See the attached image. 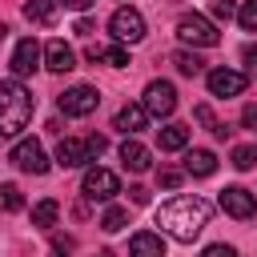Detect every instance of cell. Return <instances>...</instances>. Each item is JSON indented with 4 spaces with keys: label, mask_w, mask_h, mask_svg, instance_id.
<instances>
[{
    "label": "cell",
    "mask_w": 257,
    "mask_h": 257,
    "mask_svg": "<svg viewBox=\"0 0 257 257\" xmlns=\"http://www.w3.org/2000/svg\"><path fill=\"white\" fill-rule=\"evenodd\" d=\"M157 225H161V233H169L173 241L189 245V241H197L201 229L209 225V201H201V197H173V201H165V205L157 209Z\"/></svg>",
    "instance_id": "1"
},
{
    "label": "cell",
    "mask_w": 257,
    "mask_h": 257,
    "mask_svg": "<svg viewBox=\"0 0 257 257\" xmlns=\"http://www.w3.org/2000/svg\"><path fill=\"white\" fill-rule=\"evenodd\" d=\"M32 120V96L20 80H0V137H16Z\"/></svg>",
    "instance_id": "2"
},
{
    "label": "cell",
    "mask_w": 257,
    "mask_h": 257,
    "mask_svg": "<svg viewBox=\"0 0 257 257\" xmlns=\"http://www.w3.org/2000/svg\"><path fill=\"white\" fill-rule=\"evenodd\" d=\"M177 36L185 40V44H193V48H213L217 40H221V32L213 28V20H205V16H181L177 20Z\"/></svg>",
    "instance_id": "3"
},
{
    "label": "cell",
    "mask_w": 257,
    "mask_h": 257,
    "mask_svg": "<svg viewBox=\"0 0 257 257\" xmlns=\"http://www.w3.org/2000/svg\"><path fill=\"white\" fill-rule=\"evenodd\" d=\"M108 32H112L120 44H137V40H145V16H141L137 8H116V12L108 16Z\"/></svg>",
    "instance_id": "4"
},
{
    "label": "cell",
    "mask_w": 257,
    "mask_h": 257,
    "mask_svg": "<svg viewBox=\"0 0 257 257\" xmlns=\"http://www.w3.org/2000/svg\"><path fill=\"white\" fill-rule=\"evenodd\" d=\"M141 104H145L149 116H173V108H177V88H173L169 80H149Z\"/></svg>",
    "instance_id": "5"
},
{
    "label": "cell",
    "mask_w": 257,
    "mask_h": 257,
    "mask_svg": "<svg viewBox=\"0 0 257 257\" xmlns=\"http://www.w3.org/2000/svg\"><path fill=\"white\" fill-rule=\"evenodd\" d=\"M16 169H24V173H32V177H40V173H48V157H44V149H40V141H32V137H24V141H16L12 145V157H8Z\"/></svg>",
    "instance_id": "6"
},
{
    "label": "cell",
    "mask_w": 257,
    "mask_h": 257,
    "mask_svg": "<svg viewBox=\"0 0 257 257\" xmlns=\"http://www.w3.org/2000/svg\"><path fill=\"white\" fill-rule=\"evenodd\" d=\"M80 193H84L88 201H112V197L120 193V177L96 165V169H88V173H84V185H80Z\"/></svg>",
    "instance_id": "7"
},
{
    "label": "cell",
    "mask_w": 257,
    "mask_h": 257,
    "mask_svg": "<svg viewBox=\"0 0 257 257\" xmlns=\"http://www.w3.org/2000/svg\"><path fill=\"white\" fill-rule=\"evenodd\" d=\"M96 104H100V96H96L92 84H72L68 92H60V112L64 116H88Z\"/></svg>",
    "instance_id": "8"
},
{
    "label": "cell",
    "mask_w": 257,
    "mask_h": 257,
    "mask_svg": "<svg viewBox=\"0 0 257 257\" xmlns=\"http://www.w3.org/2000/svg\"><path fill=\"white\" fill-rule=\"evenodd\" d=\"M40 56H44V48H40L32 36H24V40L12 48V60H8L12 76H16V80H20V76H32V72L40 68Z\"/></svg>",
    "instance_id": "9"
},
{
    "label": "cell",
    "mask_w": 257,
    "mask_h": 257,
    "mask_svg": "<svg viewBox=\"0 0 257 257\" xmlns=\"http://www.w3.org/2000/svg\"><path fill=\"white\" fill-rule=\"evenodd\" d=\"M221 209L229 213V217H237V221H249L253 213H257V197L249 193V189H241V185H229V189H221Z\"/></svg>",
    "instance_id": "10"
},
{
    "label": "cell",
    "mask_w": 257,
    "mask_h": 257,
    "mask_svg": "<svg viewBox=\"0 0 257 257\" xmlns=\"http://www.w3.org/2000/svg\"><path fill=\"white\" fill-rule=\"evenodd\" d=\"M205 80H209V92L213 96H241L245 84H249L245 72H233V68H213Z\"/></svg>",
    "instance_id": "11"
},
{
    "label": "cell",
    "mask_w": 257,
    "mask_h": 257,
    "mask_svg": "<svg viewBox=\"0 0 257 257\" xmlns=\"http://www.w3.org/2000/svg\"><path fill=\"white\" fill-rule=\"evenodd\" d=\"M44 68L48 72H72L76 68V52L64 40H48L44 44Z\"/></svg>",
    "instance_id": "12"
},
{
    "label": "cell",
    "mask_w": 257,
    "mask_h": 257,
    "mask_svg": "<svg viewBox=\"0 0 257 257\" xmlns=\"http://www.w3.org/2000/svg\"><path fill=\"white\" fill-rule=\"evenodd\" d=\"M56 165H60V169H80V165H88V149H84V141L64 137V141L56 145Z\"/></svg>",
    "instance_id": "13"
},
{
    "label": "cell",
    "mask_w": 257,
    "mask_h": 257,
    "mask_svg": "<svg viewBox=\"0 0 257 257\" xmlns=\"http://www.w3.org/2000/svg\"><path fill=\"white\" fill-rule=\"evenodd\" d=\"M185 173L189 177H213L217 173V157L209 149H189L185 153Z\"/></svg>",
    "instance_id": "14"
},
{
    "label": "cell",
    "mask_w": 257,
    "mask_h": 257,
    "mask_svg": "<svg viewBox=\"0 0 257 257\" xmlns=\"http://www.w3.org/2000/svg\"><path fill=\"white\" fill-rule=\"evenodd\" d=\"M112 124H116L120 133H128V137H133V133H141V128L149 124V112H145V104H124V108L116 112V120H112Z\"/></svg>",
    "instance_id": "15"
},
{
    "label": "cell",
    "mask_w": 257,
    "mask_h": 257,
    "mask_svg": "<svg viewBox=\"0 0 257 257\" xmlns=\"http://www.w3.org/2000/svg\"><path fill=\"white\" fill-rule=\"evenodd\" d=\"M128 257H165L161 233H137V237L128 241Z\"/></svg>",
    "instance_id": "16"
},
{
    "label": "cell",
    "mask_w": 257,
    "mask_h": 257,
    "mask_svg": "<svg viewBox=\"0 0 257 257\" xmlns=\"http://www.w3.org/2000/svg\"><path fill=\"white\" fill-rule=\"evenodd\" d=\"M92 64L96 60H104V64H112V68H124L128 64V52L120 48V44H88V52H84Z\"/></svg>",
    "instance_id": "17"
},
{
    "label": "cell",
    "mask_w": 257,
    "mask_h": 257,
    "mask_svg": "<svg viewBox=\"0 0 257 257\" xmlns=\"http://www.w3.org/2000/svg\"><path fill=\"white\" fill-rule=\"evenodd\" d=\"M24 16H28L32 24H52V20L60 16V0H28V4H24Z\"/></svg>",
    "instance_id": "18"
},
{
    "label": "cell",
    "mask_w": 257,
    "mask_h": 257,
    "mask_svg": "<svg viewBox=\"0 0 257 257\" xmlns=\"http://www.w3.org/2000/svg\"><path fill=\"white\" fill-rule=\"evenodd\" d=\"M120 161H124V169L145 173V169H149V149H145L141 141H124V145H120Z\"/></svg>",
    "instance_id": "19"
},
{
    "label": "cell",
    "mask_w": 257,
    "mask_h": 257,
    "mask_svg": "<svg viewBox=\"0 0 257 257\" xmlns=\"http://www.w3.org/2000/svg\"><path fill=\"white\" fill-rule=\"evenodd\" d=\"M157 141H161L165 153H177V149L189 145V128H185V124H165V128L157 133Z\"/></svg>",
    "instance_id": "20"
},
{
    "label": "cell",
    "mask_w": 257,
    "mask_h": 257,
    "mask_svg": "<svg viewBox=\"0 0 257 257\" xmlns=\"http://www.w3.org/2000/svg\"><path fill=\"white\" fill-rule=\"evenodd\" d=\"M56 217H60V205H56L52 197H44V201L32 205V225H36V229H52Z\"/></svg>",
    "instance_id": "21"
},
{
    "label": "cell",
    "mask_w": 257,
    "mask_h": 257,
    "mask_svg": "<svg viewBox=\"0 0 257 257\" xmlns=\"http://www.w3.org/2000/svg\"><path fill=\"white\" fill-rule=\"evenodd\" d=\"M173 64H177V72H181V76H201V72H205V60H201L197 52H185V48H181V52H173Z\"/></svg>",
    "instance_id": "22"
},
{
    "label": "cell",
    "mask_w": 257,
    "mask_h": 257,
    "mask_svg": "<svg viewBox=\"0 0 257 257\" xmlns=\"http://www.w3.org/2000/svg\"><path fill=\"white\" fill-rule=\"evenodd\" d=\"M193 116H197V120H201V124H205V128H209L213 137H221V141L229 137V124H225V120H217L209 104H197V108H193Z\"/></svg>",
    "instance_id": "23"
},
{
    "label": "cell",
    "mask_w": 257,
    "mask_h": 257,
    "mask_svg": "<svg viewBox=\"0 0 257 257\" xmlns=\"http://www.w3.org/2000/svg\"><path fill=\"white\" fill-rule=\"evenodd\" d=\"M124 225H128V213H124L120 205H112V209H104V217H100V229H104V233H120Z\"/></svg>",
    "instance_id": "24"
},
{
    "label": "cell",
    "mask_w": 257,
    "mask_h": 257,
    "mask_svg": "<svg viewBox=\"0 0 257 257\" xmlns=\"http://www.w3.org/2000/svg\"><path fill=\"white\" fill-rule=\"evenodd\" d=\"M0 209L4 213H20L24 209V197H20L16 185H0Z\"/></svg>",
    "instance_id": "25"
},
{
    "label": "cell",
    "mask_w": 257,
    "mask_h": 257,
    "mask_svg": "<svg viewBox=\"0 0 257 257\" xmlns=\"http://www.w3.org/2000/svg\"><path fill=\"white\" fill-rule=\"evenodd\" d=\"M257 165V145H237L233 149V169H253Z\"/></svg>",
    "instance_id": "26"
},
{
    "label": "cell",
    "mask_w": 257,
    "mask_h": 257,
    "mask_svg": "<svg viewBox=\"0 0 257 257\" xmlns=\"http://www.w3.org/2000/svg\"><path fill=\"white\" fill-rule=\"evenodd\" d=\"M237 20H241L245 32H257V0H245V4L237 8Z\"/></svg>",
    "instance_id": "27"
},
{
    "label": "cell",
    "mask_w": 257,
    "mask_h": 257,
    "mask_svg": "<svg viewBox=\"0 0 257 257\" xmlns=\"http://www.w3.org/2000/svg\"><path fill=\"white\" fill-rule=\"evenodd\" d=\"M209 12H213L217 20H233V16H237V0H213Z\"/></svg>",
    "instance_id": "28"
},
{
    "label": "cell",
    "mask_w": 257,
    "mask_h": 257,
    "mask_svg": "<svg viewBox=\"0 0 257 257\" xmlns=\"http://www.w3.org/2000/svg\"><path fill=\"white\" fill-rule=\"evenodd\" d=\"M84 149H88V161H96V157L108 149V141H104L100 133H92V137H84Z\"/></svg>",
    "instance_id": "29"
},
{
    "label": "cell",
    "mask_w": 257,
    "mask_h": 257,
    "mask_svg": "<svg viewBox=\"0 0 257 257\" xmlns=\"http://www.w3.org/2000/svg\"><path fill=\"white\" fill-rule=\"evenodd\" d=\"M181 177H185L181 169H161V173H157V181H161V189H177V185H181Z\"/></svg>",
    "instance_id": "30"
},
{
    "label": "cell",
    "mask_w": 257,
    "mask_h": 257,
    "mask_svg": "<svg viewBox=\"0 0 257 257\" xmlns=\"http://www.w3.org/2000/svg\"><path fill=\"white\" fill-rule=\"evenodd\" d=\"M201 257H237V249H233V245H221V241H217V245H209V249H205Z\"/></svg>",
    "instance_id": "31"
},
{
    "label": "cell",
    "mask_w": 257,
    "mask_h": 257,
    "mask_svg": "<svg viewBox=\"0 0 257 257\" xmlns=\"http://www.w3.org/2000/svg\"><path fill=\"white\" fill-rule=\"evenodd\" d=\"M241 60H245L249 72H257V44H245V48H241Z\"/></svg>",
    "instance_id": "32"
},
{
    "label": "cell",
    "mask_w": 257,
    "mask_h": 257,
    "mask_svg": "<svg viewBox=\"0 0 257 257\" xmlns=\"http://www.w3.org/2000/svg\"><path fill=\"white\" fill-rule=\"evenodd\" d=\"M241 124L257 133V104H245V108H241Z\"/></svg>",
    "instance_id": "33"
},
{
    "label": "cell",
    "mask_w": 257,
    "mask_h": 257,
    "mask_svg": "<svg viewBox=\"0 0 257 257\" xmlns=\"http://www.w3.org/2000/svg\"><path fill=\"white\" fill-rule=\"evenodd\" d=\"M128 201H133V205H149V189H145V185H133V189H128Z\"/></svg>",
    "instance_id": "34"
},
{
    "label": "cell",
    "mask_w": 257,
    "mask_h": 257,
    "mask_svg": "<svg viewBox=\"0 0 257 257\" xmlns=\"http://www.w3.org/2000/svg\"><path fill=\"white\" fill-rule=\"evenodd\" d=\"M60 4H68V8H76V12H84V8H92V0H60Z\"/></svg>",
    "instance_id": "35"
},
{
    "label": "cell",
    "mask_w": 257,
    "mask_h": 257,
    "mask_svg": "<svg viewBox=\"0 0 257 257\" xmlns=\"http://www.w3.org/2000/svg\"><path fill=\"white\" fill-rule=\"evenodd\" d=\"M96 257H112V249H100V253H96Z\"/></svg>",
    "instance_id": "36"
},
{
    "label": "cell",
    "mask_w": 257,
    "mask_h": 257,
    "mask_svg": "<svg viewBox=\"0 0 257 257\" xmlns=\"http://www.w3.org/2000/svg\"><path fill=\"white\" fill-rule=\"evenodd\" d=\"M52 257H60V249H56V253H52Z\"/></svg>",
    "instance_id": "37"
}]
</instances>
